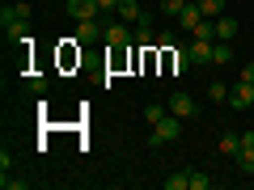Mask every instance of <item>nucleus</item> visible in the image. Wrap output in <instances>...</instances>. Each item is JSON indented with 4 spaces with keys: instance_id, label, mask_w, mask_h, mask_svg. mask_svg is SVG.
Returning a JSON list of instances; mask_svg holds the SVG:
<instances>
[{
    "instance_id": "nucleus-1",
    "label": "nucleus",
    "mask_w": 254,
    "mask_h": 190,
    "mask_svg": "<svg viewBox=\"0 0 254 190\" xmlns=\"http://www.w3.org/2000/svg\"><path fill=\"white\" fill-rule=\"evenodd\" d=\"M178 127H182V118L170 110L161 123H153V140H148V144H174V140H178Z\"/></svg>"
},
{
    "instance_id": "nucleus-2",
    "label": "nucleus",
    "mask_w": 254,
    "mask_h": 190,
    "mask_svg": "<svg viewBox=\"0 0 254 190\" xmlns=\"http://www.w3.org/2000/svg\"><path fill=\"white\" fill-rule=\"evenodd\" d=\"M102 43H110L115 51H123L127 43H131V30H127V21L119 17V21H106V34H102Z\"/></svg>"
},
{
    "instance_id": "nucleus-3",
    "label": "nucleus",
    "mask_w": 254,
    "mask_h": 190,
    "mask_svg": "<svg viewBox=\"0 0 254 190\" xmlns=\"http://www.w3.org/2000/svg\"><path fill=\"white\" fill-rule=\"evenodd\" d=\"M229 106H233V110H250L254 106V85L250 81H237L233 89H229Z\"/></svg>"
},
{
    "instance_id": "nucleus-4",
    "label": "nucleus",
    "mask_w": 254,
    "mask_h": 190,
    "mask_svg": "<svg viewBox=\"0 0 254 190\" xmlns=\"http://www.w3.org/2000/svg\"><path fill=\"white\" fill-rule=\"evenodd\" d=\"M102 34H106V26H102L98 17H89V21H76V43H98Z\"/></svg>"
},
{
    "instance_id": "nucleus-5",
    "label": "nucleus",
    "mask_w": 254,
    "mask_h": 190,
    "mask_svg": "<svg viewBox=\"0 0 254 190\" xmlns=\"http://www.w3.org/2000/svg\"><path fill=\"white\" fill-rule=\"evenodd\" d=\"M68 13H72L76 21H89V17L102 13V4H98V0H68Z\"/></svg>"
},
{
    "instance_id": "nucleus-6",
    "label": "nucleus",
    "mask_w": 254,
    "mask_h": 190,
    "mask_svg": "<svg viewBox=\"0 0 254 190\" xmlns=\"http://www.w3.org/2000/svg\"><path fill=\"white\" fill-rule=\"evenodd\" d=\"M187 55H190V63H195V68H208V63H212V43L195 38V43L187 47Z\"/></svg>"
},
{
    "instance_id": "nucleus-7",
    "label": "nucleus",
    "mask_w": 254,
    "mask_h": 190,
    "mask_svg": "<svg viewBox=\"0 0 254 190\" xmlns=\"http://www.w3.org/2000/svg\"><path fill=\"white\" fill-rule=\"evenodd\" d=\"M170 110H174L178 118H190V114H199V110H195V97H190V93H182V89L170 97Z\"/></svg>"
},
{
    "instance_id": "nucleus-8",
    "label": "nucleus",
    "mask_w": 254,
    "mask_h": 190,
    "mask_svg": "<svg viewBox=\"0 0 254 190\" xmlns=\"http://www.w3.org/2000/svg\"><path fill=\"white\" fill-rule=\"evenodd\" d=\"M115 13H119L123 21H144V17H148V13L140 9V0H119V9H115Z\"/></svg>"
},
{
    "instance_id": "nucleus-9",
    "label": "nucleus",
    "mask_w": 254,
    "mask_h": 190,
    "mask_svg": "<svg viewBox=\"0 0 254 190\" xmlns=\"http://www.w3.org/2000/svg\"><path fill=\"white\" fill-rule=\"evenodd\" d=\"M229 38H237V21L220 13V17H216V43H229Z\"/></svg>"
},
{
    "instance_id": "nucleus-10",
    "label": "nucleus",
    "mask_w": 254,
    "mask_h": 190,
    "mask_svg": "<svg viewBox=\"0 0 254 190\" xmlns=\"http://www.w3.org/2000/svg\"><path fill=\"white\" fill-rule=\"evenodd\" d=\"M199 21H203V13H199V4H187V9L178 13V26H182V30H195V26H199Z\"/></svg>"
},
{
    "instance_id": "nucleus-11",
    "label": "nucleus",
    "mask_w": 254,
    "mask_h": 190,
    "mask_svg": "<svg viewBox=\"0 0 254 190\" xmlns=\"http://www.w3.org/2000/svg\"><path fill=\"white\" fill-rule=\"evenodd\" d=\"M233 161H237V169H242L246 178H254V148H237Z\"/></svg>"
},
{
    "instance_id": "nucleus-12",
    "label": "nucleus",
    "mask_w": 254,
    "mask_h": 190,
    "mask_svg": "<svg viewBox=\"0 0 254 190\" xmlns=\"http://www.w3.org/2000/svg\"><path fill=\"white\" fill-rule=\"evenodd\" d=\"M216 148H220V152H225V156H237V148H242V136H237V131H225Z\"/></svg>"
},
{
    "instance_id": "nucleus-13",
    "label": "nucleus",
    "mask_w": 254,
    "mask_h": 190,
    "mask_svg": "<svg viewBox=\"0 0 254 190\" xmlns=\"http://www.w3.org/2000/svg\"><path fill=\"white\" fill-rule=\"evenodd\" d=\"M225 9H229V0H199V13H203V17H212V21H216Z\"/></svg>"
},
{
    "instance_id": "nucleus-14",
    "label": "nucleus",
    "mask_w": 254,
    "mask_h": 190,
    "mask_svg": "<svg viewBox=\"0 0 254 190\" xmlns=\"http://www.w3.org/2000/svg\"><path fill=\"white\" fill-rule=\"evenodd\" d=\"M190 34H195V38H203V43H216V21H212V17H203L199 26L190 30Z\"/></svg>"
},
{
    "instance_id": "nucleus-15",
    "label": "nucleus",
    "mask_w": 254,
    "mask_h": 190,
    "mask_svg": "<svg viewBox=\"0 0 254 190\" xmlns=\"http://www.w3.org/2000/svg\"><path fill=\"white\" fill-rule=\"evenodd\" d=\"M212 63H220V68L233 63V47H229V43H212Z\"/></svg>"
},
{
    "instance_id": "nucleus-16",
    "label": "nucleus",
    "mask_w": 254,
    "mask_h": 190,
    "mask_svg": "<svg viewBox=\"0 0 254 190\" xmlns=\"http://www.w3.org/2000/svg\"><path fill=\"white\" fill-rule=\"evenodd\" d=\"M165 190H190V169H187V173H174V178H165Z\"/></svg>"
},
{
    "instance_id": "nucleus-17",
    "label": "nucleus",
    "mask_w": 254,
    "mask_h": 190,
    "mask_svg": "<svg viewBox=\"0 0 254 190\" xmlns=\"http://www.w3.org/2000/svg\"><path fill=\"white\" fill-rule=\"evenodd\" d=\"M190 190H212V178L199 169H190Z\"/></svg>"
},
{
    "instance_id": "nucleus-18",
    "label": "nucleus",
    "mask_w": 254,
    "mask_h": 190,
    "mask_svg": "<svg viewBox=\"0 0 254 190\" xmlns=\"http://www.w3.org/2000/svg\"><path fill=\"white\" fill-rule=\"evenodd\" d=\"M182 9H187V0H161V13H165V17H178Z\"/></svg>"
},
{
    "instance_id": "nucleus-19",
    "label": "nucleus",
    "mask_w": 254,
    "mask_h": 190,
    "mask_svg": "<svg viewBox=\"0 0 254 190\" xmlns=\"http://www.w3.org/2000/svg\"><path fill=\"white\" fill-rule=\"evenodd\" d=\"M165 114H170V106H144V118H148V123H161Z\"/></svg>"
},
{
    "instance_id": "nucleus-20",
    "label": "nucleus",
    "mask_w": 254,
    "mask_h": 190,
    "mask_svg": "<svg viewBox=\"0 0 254 190\" xmlns=\"http://www.w3.org/2000/svg\"><path fill=\"white\" fill-rule=\"evenodd\" d=\"M26 89H30V93H47V76H43V72H34V76L26 81Z\"/></svg>"
},
{
    "instance_id": "nucleus-21",
    "label": "nucleus",
    "mask_w": 254,
    "mask_h": 190,
    "mask_svg": "<svg viewBox=\"0 0 254 190\" xmlns=\"http://www.w3.org/2000/svg\"><path fill=\"white\" fill-rule=\"evenodd\" d=\"M0 186H4V190H26L30 182H26V178H9V173H4V178H0Z\"/></svg>"
},
{
    "instance_id": "nucleus-22",
    "label": "nucleus",
    "mask_w": 254,
    "mask_h": 190,
    "mask_svg": "<svg viewBox=\"0 0 254 190\" xmlns=\"http://www.w3.org/2000/svg\"><path fill=\"white\" fill-rule=\"evenodd\" d=\"M208 97H212V101H229V89H225V85H216V81H212V85H208Z\"/></svg>"
},
{
    "instance_id": "nucleus-23",
    "label": "nucleus",
    "mask_w": 254,
    "mask_h": 190,
    "mask_svg": "<svg viewBox=\"0 0 254 190\" xmlns=\"http://www.w3.org/2000/svg\"><path fill=\"white\" fill-rule=\"evenodd\" d=\"M17 21V4H9V9H0V26H13Z\"/></svg>"
},
{
    "instance_id": "nucleus-24",
    "label": "nucleus",
    "mask_w": 254,
    "mask_h": 190,
    "mask_svg": "<svg viewBox=\"0 0 254 190\" xmlns=\"http://www.w3.org/2000/svg\"><path fill=\"white\" fill-rule=\"evenodd\" d=\"M242 81H250V85H254V63H246V72H242Z\"/></svg>"
},
{
    "instance_id": "nucleus-25",
    "label": "nucleus",
    "mask_w": 254,
    "mask_h": 190,
    "mask_svg": "<svg viewBox=\"0 0 254 190\" xmlns=\"http://www.w3.org/2000/svg\"><path fill=\"white\" fill-rule=\"evenodd\" d=\"M242 148H254V131H246V136H242Z\"/></svg>"
},
{
    "instance_id": "nucleus-26",
    "label": "nucleus",
    "mask_w": 254,
    "mask_h": 190,
    "mask_svg": "<svg viewBox=\"0 0 254 190\" xmlns=\"http://www.w3.org/2000/svg\"><path fill=\"white\" fill-rule=\"evenodd\" d=\"M98 4H102L106 13H110V9H119V0H98Z\"/></svg>"
},
{
    "instance_id": "nucleus-27",
    "label": "nucleus",
    "mask_w": 254,
    "mask_h": 190,
    "mask_svg": "<svg viewBox=\"0 0 254 190\" xmlns=\"http://www.w3.org/2000/svg\"><path fill=\"white\" fill-rule=\"evenodd\" d=\"M187 4H199V0H187Z\"/></svg>"
},
{
    "instance_id": "nucleus-28",
    "label": "nucleus",
    "mask_w": 254,
    "mask_h": 190,
    "mask_svg": "<svg viewBox=\"0 0 254 190\" xmlns=\"http://www.w3.org/2000/svg\"><path fill=\"white\" fill-rule=\"evenodd\" d=\"M250 110H254V106H250Z\"/></svg>"
}]
</instances>
